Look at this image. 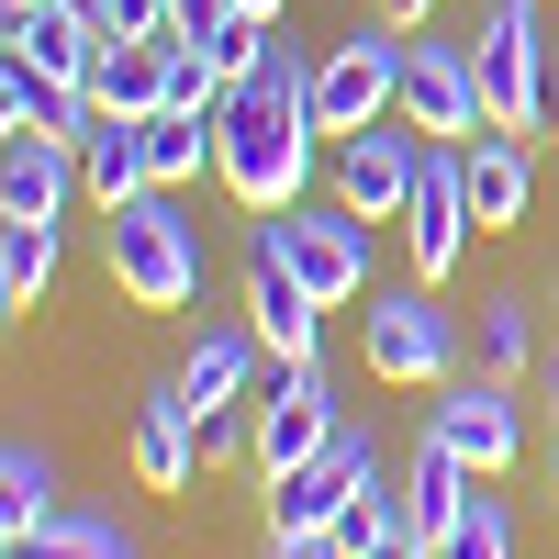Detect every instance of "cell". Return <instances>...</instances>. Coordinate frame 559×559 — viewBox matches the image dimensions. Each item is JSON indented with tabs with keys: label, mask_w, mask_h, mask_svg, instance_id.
Here are the masks:
<instances>
[{
	"label": "cell",
	"mask_w": 559,
	"mask_h": 559,
	"mask_svg": "<svg viewBox=\"0 0 559 559\" xmlns=\"http://www.w3.org/2000/svg\"><path fill=\"white\" fill-rule=\"evenodd\" d=\"M313 57H292V34H269V57L224 90V157L213 179L236 191L247 213H292L302 179H313Z\"/></svg>",
	"instance_id": "6da1fadb"
},
{
	"label": "cell",
	"mask_w": 559,
	"mask_h": 559,
	"mask_svg": "<svg viewBox=\"0 0 559 559\" xmlns=\"http://www.w3.org/2000/svg\"><path fill=\"white\" fill-rule=\"evenodd\" d=\"M112 292L134 313H191L202 302V224L179 213V191H134L112 213Z\"/></svg>",
	"instance_id": "7a4b0ae2"
},
{
	"label": "cell",
	"mask_w": 559,
	"mask_h": 559,
	"mask_svg": "<svg viewBox=\"0 0 559 559\" xmlns=\"http://www.w3.org/2000/svg\"><path fill=\"white\" fill-rule=\"evenodd\" d=\"M471 57H481V90H492L503 134H537L559 112V57H548V12H537V0H492Z\"/></svg>",
	"instance_id": "3957f363"
},
{
	"label": "cell",
	"mask_w": 559,
	"mask_h": 559,
	"mask_svg": "<svg viewBox=\"0 0 559 559\" xmlns=\"http://www.w3.org/2000/svg\"><path fill=\"white\" fill-rule=\"evenodd\" d=\"M414 134H437V146H471L492 134V90H481V57L471 45H437V34H403V102H392Z\"/></svg>",
	"instance_id": "277c9868"
},
{
	"label": "cell",
	"mask_w": 559,
	"mask_h": 559,
	"mask_svg": "<svg viewBox=\"0 0 559 559\" xmlns=\"http://www.w3.org/2000/svg\"><path fill=\"white\" fill-rule=\"evenodd\" d=\"M258 236L302 269V292H313L324 313L369 292V224H358L347 202H292V213H258Z\"/></svg>",
	"instance_id": "5b68a950"
},
{
	"label": "cell",
	"mask_w": 559,
	"mask_h": 559,
	"mask_svg": "<svg viewBox=\"0 0 559 559\" xmlns=\"http://www.w3.org/2000/svg\"><path fill=\"white\" fill-rule=\"evenodd\" d=\"M358 358H369V381H414V392H437L459 381V324L437 292H381L358 324Z\"/></svg>",
	"instance_id": "8992f818"
},
{
	"label": "cell",
	"mask_w": 559,
	"mask_h": 559,
	"mask_svg": "<svg viewBox=\"0 0 559 559\" xmlns=\"http://www.w3.org/2000/svg\"><path fill=\"white\" fill-rule=\"evenodd\" d=\"M403 102V23H358L347 45L313 57V123L324 134H358Z\"/></svg>",
	"instance_id": "52a82bcc"
},
{
	"label": "cell",
	"mask_w": 559,
	"mask_h": 559,
	"mask_svg": "<svg viewBox=\"0 0 559 559\" xmlns=\"http://www.w3.org/2000/svg\"><path fill=\"white\" fill-rule=\"evenodd\" d=\"M369 481H381L369 437L336 426V448H313L302 471H280V481H269V526H280V537H336V526H347V503H358Z\"/></svg>",
	"instance_id": "ba28073f"
},
{
	"label": "cell",
	"mask_w": 559,
	"mask_h": 559,
	"mask_svg": "<svg viewBox=\"0 0 559 559\" xmlns=\"http://www.w3.org/2000/svg\"><path fill=\"white\" fill-rule=\"evenodd\" d=\"M471 168H459V146H437L426 134V168H414V202H403V247H414V280H459V258H471Z\"/></svg>",
	"instance_id": "9c48e42d"
},
{
	"label": "cell",
	"mask_w": 559,
	"mask_h": 559,
	"mask_svg": "<svg viewBox=\"0 0 559 559\" xmlns=\"http://www.w3.org/2000/svg\"><path fill=\"white\" fill-rule=\"evenodd\" d=\"M313 448H336V381H324V358H280L258 392V481L302 471Z\"/></svg>",
	"instance_id": "30bf717a"
},
{
	"label": "cell",
	"mask_w": 559,
	"mask_h": 559,
	"mask_svg": "<svg viewBox=\"0 0 559 559\" xmlns=\"http://www.w3.org/2000/svg\"><path fill=\"white\" fill-rule=\"evenodd\" d=\"M426 437H448L471 471H515V448H526V403L503 369H471V381H437V414H426Z\"/></svg>",
	"instance_id": "8fae6325"
},
{
	"label": "cell",
	"mask_w": 559,
	"mask_h": 559,
	"mask_svg": "<svg viewBox=\"0 0 559 559\" xmlns=\"http://www.w3.org/2000/svg\"><path fill=\"white\" fill-rule=\"evenodd\" d=\"M414 168H426V134H392V123H358V134H336V202L358 213V224H403V202H414Z\"/></svg>",
	"instance_id": "7c38bea8"
},
{
	"label": "cell",
	"mask_w": 559,
	"mask_h": 559,
	"mask_svg": "<svg viewBox=\"0 0 559 559\" xmlns=\"http://www.w3.org/2000/svg\"><path fill=\"white\" fill-rule=\"evenodd\" d=\"M123 448H134V481H146V492H191L202 481V414H191V392H179V369L134 392Z\"/></svg>",
	"instance_id": "4fadbf2b"
},
{
	"label": "cell",
	"mask_w": 559,
	"mask_h": 559,
	"mask_svg": "<svg viewBox=\"0 0 559 559\" xmlns=\"http://www.w3.org/2000/svg\"><path fill=\"white\" fill-rule=\"evenodd\" d=\"M247 324H258L269 358H324V302L302 292V269L269 236H247Z\"/></svg>",
	"instance_id": "5bb4252c"
},
{
	"label": "cell",
	"mask_w": 559,
	"mask_h": 559,
	"mask_svg": "<svg viewBox=\"0 0 559 559\" xmlns=\"http://www.w3.org/2000/svg\"><path fill=\"white\" fill-rule=\"evenodd\" d=\"M0 57H23V68H45V79H79V90H90V68H102V12H90V0H23Z\"/></svg>",
	"instance_id": "9a60e30c"
},
{
	"label": "cell",
	"mask_w": 559,
	"mask_h": 559,
	"mask_svg": "<svg viewBox=\"0 0 559 559\" xmlns=\"http://www.w3.org/2000/svg\"><path fill=\"white\" fill-rule=\"evenodd\" d=\"M168 45H179V34H102V68H90V112L146 123V112L168 102Z\"/></svg>",
	"instance_id": "2e32d148"
},
{
	"label": "cell",
	"mask_w": 559,
	"mask_h": 559,
	"mask_svg": "<svg viewBox=\"0 0 559 559\" xmlns=\"http://www.w3.org/2000/svg\"><path fill=\"white\" fill-rule=\"evenodd\" d=\"M68 191H90L79 146H57V134H12V157H0V213H12V224H57Z\"/></svg>",
	"instance_id": "e0dca14e"
},
{
	"label": "cell",
	"mask_w": 559,
	"mask_h": 559,
	"mask_svg": "<svg viewBox=\"0 0 559 559\" xmlns=\"http://www.w3.org/2000/svg\"><path fill=\"white\" fill-rule=\"evenodd\" d=\"M258 324H202L191 347H179V392H191V414H213V403H258Z\"/></svg>",
	"instance_id": "ac0fdd59"
},
{
	"label": "cell",
	"mask_w": 559,
	"mask_h": 559,
	"mask_svg": "<svg viewBox=\"0 0 559 559\" xmlns=\"http://www.w3.org/2000/svg\"><path fill=\"white\" fill-rule=\"evenodd\" d=\"M459 168H471V224L481 236H503V224H526V202H537V168H526V134H471L459 146Z\"/></svg>",
	"instance_id": "d6986e66"
},
{
	"label": "cell",
	"mask_w": 559,
	"mask_h": 559,
	"mask_svg": "<svg viewBox=\"0 0 559 559\" xmlns=\"http://www.w3.org/2000/svg\"><path fill=\"white\" fill-rule=\"evenodd\" d=\"M0 123L79 146V134H90V90H79V79H45V68H23V57H0Z\"/></svg>",
	"instance_id": "ffe728a7"
},
{
	"label": "cell",
	"mask_w": 559,
	"mask_h": 559,
	"mask_svg": "<svg viewBox=\"0 0 559 559\" xmlns=\"http://www.w3.org/2000/svg\"><path fill=\"white\" fill-rule=\"evenodd\" d=\"M79 179L102 191V213H123L134 191H157V168H146V123H123V112H90V134H79Z\"/></svg>",
	"instance_id": "44dd1931"
},
{
	"label": "cell",
	"mask_w": 559,
	"mask_h": 559,
	"mask_svg": "<svg viewBox=\"0 0 559 559\" xmlns=\"http://www.w3.org/2000/svg\"><path fill=\"white\" fill-rule=\"evenodd\" d=\"M336 537H347V559H437V537L414 526V503H403V492H381V481L347 503V526H336Z\"/></svg>",
	"instance_id": "7402d4cb"
},
{
	"label": "cell",
	"mask_w": 559,
	"mask_h": 559,
	"mask_svg": "<svg viewBox=\"0 0 559 559\" xmlns=\"http://www.w3.org/2000/svg\"><path fill=\"white\" fill-rule=\"evenodd\" d=\"M471 459H459L448 437H426V448H414V471H403V503H414V526H426V537H448L459 526V503H471Z\"/></svg>",
	"instance_id": "603a6c76"
},
{
	"label": "cell",
	"mask_w": 559,
	"mask_h": 559,
	"mask_svg": "<svg viewBox=\"0 0 559 559\" xmlns=\"http://www.w3.org/2000/svg\"><path fill=\"white\" fill-rule=\"evenodd\" d=\"M12 559H134V537L112 515H79V503H57L34 537H12Z\"/></svg>",
	"instance_id": "cb8c5ba5"
},
{
	"label": "cell",
	"mask_w": 559,
	"mask_h": 559,
	"mask_svg": "<svg viewBox=\"0 0 559 559\" xmlns=\"http://www.w3.org/2000/svg\"><path fill=\"white\" fill-rule=\"evenodd\" d=\"M57 515V459L45 448H0V537H34Z\"/></svg>",
	"instance_id": "d4e9b609"
},
{
	"label": "cell",
	"mask_w": 559,
	"mask_h": 559,
	"mask_svg": "<svg viewBox=\"0 0 559 559\" xmlns=\"http://www.w3.org/2000/svg\"><path fill=\"white\" fill-rule=\"evenodd\" d=\"M45 280H57V224H12V213H0V302L34 313Z\"/></svg>",
	"instance_id": "484cf974"
},
{
	"label": "cell",
	"mask_w": 559,
	"mask_h": 559,
	"mask_svg": "<svg viewBox=\"0 0 559 559\" xmlns=\"http://www.w3.org/2000/svg\"><path fill=\"white\" fill-rule=\"evenodd\" d=\"M471 336H481V369H537V313H526V292H492L481 313H471Z\"/></svg>",
	"instance_id": "4316f807"
},
{
	"label": "cell",
	"mask_w": 559,
	"mask_h": 559,
	"mask_svg": "<svg viewBox=\"0 0 559 559\" xmlns=\"http://www.w3.org/2000/svg\"><path fill=\"white\" fill-rule=\"evenodd\" d=\"M437 559H515V515H503L492 492H471V503H459V526L437 537Z\"/></svg>",
	"instance_id": "83f0119b"
},
{
	"label": "cell",
	"mask_w": 559,
	"mask_h": 559,
	"mask_svg": "<svg viewBox=\"0 0 559 559\" xmlns=\"http://www.w3.org/2000/svg\"><path fill=\"white\" fill-rule=\"evenodd\" d=\"M269 559H347V537H280L269 526Z\"/></svg>",
	"instance_id": "f1b7e54d"
},
{
	"label": "cell",
	"mask_w": 559,
	"mask_h": 559,
	"mask_svg": "<svg viewBox=\"0 0 559 559\" xmlns=\"http://www.w3.org/2000/svg\"><path fill=\"white\" fill-rule=\"evenodd\" d=\"M224 23V0H179V34H213Z\"/></svg>",
	"instance_id": "f546056e"
},
{
	"label": "cell",
	"mask_w": 559,
	"mask_h": 559,
	"mask_svg": "<svg viewBox=\"0 0 559 559\" xmlns=\"http://www.w3.org/2000/svg\"><path fill=\"white\" fill-rule=\"evenodd\" d=\"M224 12H247V23H292V0H224Z\"/></svg>",
	"instance_id": "4dcf8cb0"
},
{
	"label": "cell",
	"mask_w": 559,
	"mask_h": 559,
	"mask_svg": "<svg viewBox=\"0 0 559 559\" xmlns=\"http://www.w3.org/2000/svg\"><path fill=\"white\" fill-rule=\"evenodd\" d=\"M537 392H548V403H559V336H548V347H537Z\"/></svg>",
	"instance_id": "1f68e13d"
},
{
	"label": "cell",
	"mask_w": 559,
	"mask_h": 559,
	"mask_svg": "<svg viewBox=\"0 0 559 559\" xmlns=\"http://www.w3.org/2000/svg\"><path fill=\"white\" fill-rule=\"evenodd\" d=\"M381 23H403V34H414V23H426V0H381Z\"/></svg>",
	"instance_id": "d6a6232c"
},
{
	"label": "cell",
	"mask_w": 559,
	"mask_h": 559,
	"mask_svg": "<svg viewBox=\"0 0 559 559\" xmlns=\"http://www.w3.org/2000/svg\"><path fill=\"white\" fill-rule=\"evenodd\" d=\"M0 12H23V0H0Z\"/></svg>",
	"instance_id": "836d02e7"
}]
</instances>
